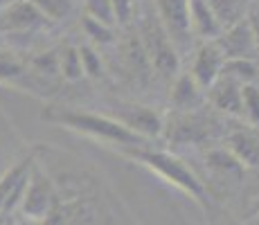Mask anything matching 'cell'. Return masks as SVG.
<instances>
[{
  "label": "cell",
  "mask_w": 259,
  "mask_h": 225,
  "mask_svg": "<svg viewBox=\"0 0 259 225\" xmlns=\"http://www.w3.org/2000/svg\"><path fill=\"white\" fill-rule=\"evenodd\" d=\"M5 223V218H3V214H0V225H3Z\"/></svg>",
  "instance_id": "cell-31"
},
{
  "label": "cell",
  "mask_w": 259,
  "mask_h": 225,
  "mask_svg": "<svg viewBox=\"0 0 259 225\" xmlns=\"http://www.w3.org/2000/svg\"><path fill=\"white\" fill-rule=\"evenodd\" d=\"M219 77H228L232 81H237L239 86L246 83H255L257 79V66L250 59H228L221 66V74Z\"/></svg>",
  "instance_id": "cell-17"
},
{
  "label": "cell",
  "mask_w": 259,
  "mask_h": 225,
  "mask_svg": "<svg viewBox=\"0 0 259 225\" xmlns=\"http://www.w3.org/2000/svg\"><path fill=\"white\" fill-rule=\"evenodd\" d=\"M29 3L38 9V14L46 21H52V23L68 18L74 9V0H29Z\"/></svg>",
  "instance_id": "cell-20"
},
{
  "label": "cell",
  "mask_w": 259,
  "mask_h": 225,
  "mask_svg": "<svg viewBox=\"0 0 259 225\" xmlns=\"http://www.w3.org/2000/svg\"><path fill=\"white\" fill-rule=\"evenodd\" d=\"M43 119L54 124H61L63 128H70L74 133L88 135V138L97 140L104 144H122V147H140L144 140L122 126L108 115L99 113H88V111H74V108H63V106H48L41 113Z\"/></svg>",
  "instance_id": "cell-1"
},
{
  "label": "cell",
  "mask_w": 259,
  "mask_h": 225,
  "mask_svg": "<svg viewBox=\"0 0 259 225\" xmlns=\"http://www.w3.org/2000/svg\"><path fill=\"white\" fill-rule=\"evenodd\" d=\"M241 117H246L250 126L259 124V86L255 83L241 86Z\"/></svg>",
  "instance_id": "cell-21"
},
{
  "label": "cell",
  "mask_w": 259,
  "mask_h": 225,
  "mask_svg": "<svg viewBox=\"0 0 259 225\" xmlns=\"http://www.w3.org/2000/svg\"><path fill=\"white\" fill-rule=\"evenodd\" d=\"M25 225H41V223H34V221H27V223H25Z\"/></svg>",
  "instance_id": "cell-30"
},
{
  "label": "cell",
  "mask_w": 259,
  "mask_h": 225,
  "mask_svg": "<svg viewBox=\"0 0 259 225\" xmlns=\"http://www.w3.org/2000/svg\"><path fill=\"white\" fill-rule=\"evenodd\" d=\"M221 66H223V54L219 52V48L214 45V41H207L196 50V54H194L189 74H192V79L196 81V86L205 93V90L219 79Z\"/></svg>",
  "instance_id": "cell-9"
},
{
  "label": "cell",
  "mask_w": 259,
  "mask_h": 225,
  "mask_svg": "<svg viewBox=\"0 0 259 225\" xmlns=\"http://www.w3.org/2000/svg\"><path fill=\"white\" fill-rule=\"evenodd\" d=\"M246 23H248V29H250L252 38H255L257 48H259V0L248 7V14H246Z\"/></svg>",
  "instance_id": "cell-28"
},
{
  "label": "cell",
  "mask_w": 259,
  "mask_h": 225,
  "mask_svg": "<svg viewBox=\"0 0 259 225\" xmlns=\"http://www.w3.org/2000/svg\"><path fill=\"white\" fill-rule=\"evenodd\" d=\"M54 205V189L50 178L43 171H38L36 167L32 169L27 180V187L21 198V212L25 216V221H34L41 223L43 218L50 216Z\"/></svg>",
  "instance_id": "cell-5"
},
{
  "label": "cell",
  "mask_w": 259,
  "mask_h": 225,
  "mask_svg": "<svg viewBox=\"0 0 259 225\" xmlns=\"http://www.w3.org/2000/svg\"><path fill=\"white\" fill-rule=\"evenodd\" d=\"M111 7L115 23L126 25L133 18V12H136V0H111Z\"/></svg>",
  "instance_id": "cell-26"
},
{
  "label": "cell",
  "mask_w": 259,
  "mask_h": 225,
  "mask_svg": "<svg viewBox=\"0 0 259 225\" xmlns=\"http://www.w3.org/2000/svg\"><path fill=\"white\" fill-rule=\"evenodd\" d=\"M122 52H124V61H126V68L131 70V74L140 81H147L149 74H151V63H149L147 54H144L142 45H140V38L136 36H128V41L122 45Z\"/></svg>",
  "instance_id": "cell-15"
},
{
  "label": "cell",
  "mask_w": 259,
  "mask_h": 225,
  "mask_svg": "<svg viewBox=\"0 0 259 225\" xmlns=\"http://www.w3.org/2000/svg\"><path fill=\"white\" fill-rule=\"evenodd\" d=\"M153 12L167 29L176 52H185L192 41L189 29V0H153Z\"/></svg>",
  "instance_id": "cell-4"
},
{
  "label": "cell",
  "mask_w": 259,
  "mask_h": 225,
  "mask_svg": "<svg viewBox=\"0 0 259 225\" xmlns=\"http://www.w3.org/2000/svg\"><path fill=\"white\" fill-rule=\"evenodd\" d=\"M77 50H79V59H81L83 77H91V79L104 77V61L97 54V50L91 48V45H81Z\"/></svg>",
  "instance_id": "cell-22"
},
{
  "label": "cell",
  "mask_w": 259,
  "mask_h": 225,
  "mask_svg": "<svg viewBox=\"0 0 259 225\" xmlns=\"http://www.w3.org/2000/svg\"><path fill=\"white\" fill-rule=\"evenodd\" d=\"M210 160H212V162H210L212 167L221 169V171H232V169H237L239 164H241L230 151H228V153L226 151H212L210 153Z\"/></svg>",
  "instance_id": "cell-27"
},
{
  "label": "cell",
  "mask_w": 259,
  "mask_h": 225,
  "mask_svg": "<svg viewBox=\"0 0 259 225\" xmlns=\"http://www.w3.org/2000/svg\"><path fill=\"white\" fill-rule=\"evenodd\" d=\"M214 45L223 54V61H228V59H250L252 61V57L259 52L255 38H252L250 29H248L246 18L239 21L237 25H232V27L223 29L214 38Z\"/></svg>",
  "instance_id": "cell-8"
},
{
  "label": "cell",
  "mask_w": 259,
  "mask_h": 225,
  "mask_svg": "<svg viewBox=\"0 0 259 225\" xmlns=\"http://www.w3.org/2000/svg\"><path fill=\"white\" fill-rule=\"evenodd\" d=\"M25 72L23 63L18 61L14 54L0 52V81H9V79H18Z\"/></svg>",
  "instance_id": "cell-25"
},
{
  "label": "cell",
  "mask_w": 259,
  "mask_h": 225,
  "mask_svg": "<svg viewBox=\"0 0 259 225\" xmlns=\"http://www.w3.org/2000/svg\"><path fill=\"white\" fill-rule=\"evenodd\" d=\"M248 225H259V212L255 214V216L250 218V221H248Z\"/></svg>",
  "instance_id": "cell-29"
},
{
  "label": "cell",
  "mask_w": 259,
  "mask_h": 225,
  "mask_svg": "<svg viewBox=\"0 0 259 225\" xmlns=\"http://www.w3.org/2000/svg\"><path fill=\"white\" fill-rule=\"evenodd\" d=\"M43 21H46V18L38 14V9L34 7L29 0L14 3L12 7L5 12V25H7L9 29H34Z\"/></svg>",
  "instance_id": "cell-14"
},
{
  "label": "cell",
  "mask_w": 259,
  "mask_h": 225,
  "mask_svg": "<svg viewBox=\"0 0 259 225\" xmlns=\"http://www.w3.org/2000/svg\"><path fill=\"white\" fill-rule=\"evenodd\" d=\"M57 61H59V72H61L63 79L68 81H79L83 77V70H81V59H79V50L68 45L63 48L61 52L57 54Z\"/></svg>",
  "instance_id": "cell-19"
},
{
  "label": "cell",
  "mask_w": 259,
  "mask_h": 225,
  "mask_svg": "<svg viewBox=\"0 0 259 225\" xmlns=\"http://www.w3.org/2000/svg\"><path fill=\"white\" fill-rule=\"evenodd\" d=\"M32 169H34V158L27 156V158L18 160L14 167H9L0 176V214L12 212L21 203Z\"/></svg>",
  "instance_id": "cell-7"
},
{
  "label": "cell",
  "mask_w": 259,
  "mask_h": 225,
  "mask_svg": "<svg viewBox=\"0 0 259 225\" xmlns=\"http://www.w3.org/2000/svg\"><path fill=\"white\" fill-rule=\"evenodd\" d=\"M5 3H7V0H0V5H5Z\"/></svg>",
  "instance_id": "cell-32"
},
{
  "label": "cell",
  "mask_w": 259,
  "mask_h": 225,
  "mask_svg": "<svg viewBox=\"0 0 259 225\" xmlns=\"http://www.w3.org/2000/svg\"><path fill=\"white\" fill-rule=\"evenodd\" d=\"M138 38H140V45L144 54H147L149 63H151V68L165 79L176 77L178 70H181V54L176 52L167 29L162 27L153 7H149V5H144L140 12Z\"/></svg>",
  "instance_id": "cell-2"
},
{
  "label": "cell",
  "mask_w": 259,
  "mask_h": 225,
  "mask_svg": "<svg viewBox=\"0 0 259 225\" xmlns=\"http://www.w3.org/2000/svg\"><path fill=\"white\" fill-rule=\"evenodd\" d=\"M205 99L221 113L241 117V86L228 77H219L210 88L205 90Z\"/></svg>",
  "instance_id": "cell-10"
},
{
  "label": "cell",
  "mask_w": 259,
  "mask_h": 225,
  "mask_svg": "<svg viewBox=\"0 0 259 225\" xmlns=\"http://www.w3.org/2000/svg\"><path fill=\"white\" fill-rule=\"evenodd\" d=\"M83 7H86V16L88 18L108 25V27H113V25H115V16H113L111 0H83Z\"/></svg>",
  "instance_id": "cell-23"
},
{
  "label": "cell",
  "mask_w": 259,
  "mask_h": 225,
  "mask_svg": "<svg viewBox=\"0 0 259 225\" xmlns=\"http://www.w3.org/2000/svg\"><path fill=\"white\" fill-rule=\"evenodd\" d=\"M205 122L198 117H194L192 113H183L181 117L174 122V126H169V138L174 142H198L201 138H205V131H203Z\"/></svg>",
  "instance_id": "cell-16"
},
{
  "label": "cell",
  "mask_w": 259,
  "mask_h": 225,
  "mask_svg": "<svg viewBox=\"0 0 259 225\" xmlns=\"http://www.w3.org/2000/svg\"><path fill=\"white\" fill-rule=\"evenodd\" d=\"M230 153L241 164H259V142L246 133H235L230 138Z\"/></svg>",
  "instance_id": "cell-18"
},
{
  "label": "cell",
  "mask_w": 259,
  "mask_h": 225,
  "mask_svg": "<svg viewBox=\"0 0 259 225\" xmlns=\"http://www.w3.org/2000/svg\"><path fill=\"white\" fill-rule=\"evenodd\" d=\"M126 156L136 162H140L142 167L151 169L156 176H160L165 183L178 187L181 192L189 194L192 198H196L198 203L205 201V187L196 178V173L187 167L183 160L167 151H156V149H142V147H131L126 151Z\"/></svg>",
  "instance_id": "cell-3"
},
{
  "label": "cell",
  "mask_w": 259,
  "mask_h": 225,
  "mask_svg": "<svg viewBox=\"0 0 259 225\" xmlns=\"http://www.w3.org/2000/svg\"><path fill=\"white\" fill-rule=\"evenodd\" d=\"M115 122L122 124L126 131L138 135L140 140L158 138L165 131V119L162 115L151 106H142V104H119L115 111Z\"/></svg>",
  "instance_id": "cell-6"
},
{
  "label": "cell",
  "mask_w": 259,
  "mask_h": 225,
  "mask_svg": "<svg viewBox=\"0 0 259 225\" xmlns=\"http://www.w3.org/2000/svg\"><path fill=\"white\" fill-rule=\"evenodd\" d=\"M189 29H192V36L203 38L205 43L214 41L221 34V27L214 21L205 0H189Z\"/></svg>",
  "instance_id": "cell-12"
},
{
  "label": "cell",
  "mask_w": 259,
  "mask_h": 225,
  "mask_svg": "<svg viewBox=\"0 0 259 225\" xmlns=\"http://www.w3.org/2000/svg\"><path fill=\"white\" fill-rule=\"evenodd\" d=\"M169 99H171V104H174L176 111L194 113L196 108L203 106V102H205V93L196 86V81L192 79L189 72H178L176 77H174V86H171Z\"/></svg>",
  "instance_id": "cell-11"
},
{
  "label": "cell",
  "mask_w": 259,
  "mask_h": 225,
  "mask_svg": "<svg viewBox=\"0 0 259 225\" xmlns=\"http://www.w3.org/2000/svg\"><path fill=\"white\" fill-rule=\"evenodd\" d=\"M207 7H210L214 21L219 23V27L228 29L232 25H237L239 21H243L248 14V0H205Z\"/></svg>",
  "instance_id": "cell-13"
},
{
  "label": "cell",
  "mask_w": 259,
  "mask_h": 225,
  "mask_svg": "<svg viewBox=\"0 0 259 225\" xmlns=\"http://www.w3.org/2000/svg\"><path fill=\"white\" fill-rule=\"evenodd\" d=\"M83 32H86L95 43H102V45L113 43V38H115V36H113V27L93 21V18H88V16L83 18Z\"/></svg>",
  "instance_id": "cell-24"
}]
</instances>
